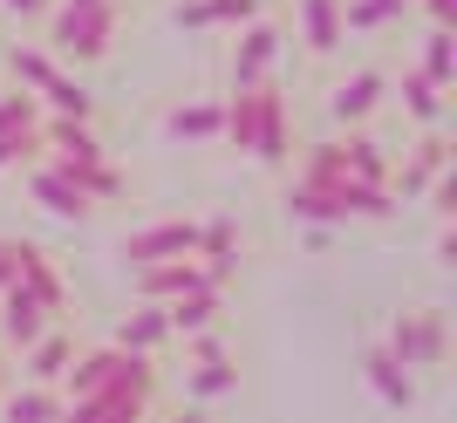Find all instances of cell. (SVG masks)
<instances>
[{
    "label": "cell",
    "mask_w": 457,
    "mask_h": 423,
    "mask_svg": "<svg viewBox=\"0 0 457 423\" xmlns=\"http://www.w3.org/2000/svg\"><path fill=\"white\" fill-rule=\"evenodd\" d=\"M21 246H28V239H0V287L21 273Z\"/></svg>",
    "instance_id": "836d02e7"
},
{
    "label": "cell",
    "mask_w": 457,
    "mask_h": 423,
    "mask_svg": "<svg viewBox=\"0 0 457 423\" xmlns=\"http://www.w3.org/2000/svg\"><path fill=\"white\" fill-rule=\"evenodd\" d=\"M232 389H239L232 355H198V369H191V396H198V403H219V396H232Z\"/></svg>",
    "instance_id": "603a6c76"
},
{
    "label": "cell",
    "mask_w": 457,
    "mask_h": 423,
    "mask_svg": "<svg viewBox=\"0 0 457 423\" xmlns=\"http://www.w3.org/2000/svg\"><path fill=\"white\" fill-rule=\"evenodd\" d=\"M437 171H451V144H444V137L430 130V137L417 144V157H410L403 171H389V192H403V198H423V185H430Z\"/></svg>",
    "instance_id": "5bb4252c"
},
{
    "label": "cell",
    "mask_w": 457,
    "mask_h": 423,
    "mask_svg": "<svg viewBox=\"0 0 457 423\" xmlns=\"http://www.w3.org/2000/svg\"><path fill=\"white\" fill-rule=\"evenodd\" d=\"M28 192H35V205H41V212H55V219H76V226L96 212V198L82 192V185L62 171V164H35V171H28Z\"/></svg>",
    "instance_id": "8992f818"
},
{
    "label": "cell",
    "mask_w": 457,
    "mask_h": 423,
    "mask_svg": "<svg viewBox=\"0 0 457 423\" xmlns=\"http://www.w3.org/2000/svg\"><path fill=\"white\" fill-rule=\"evenodd\" d=\"M260 164H287L294 157V137H287V96L273 82H253V144H246Z\"/></svg>",
    "instance_id": "277c9868"
},
{
    "label": "cell",
    "mask_w": 457,
    "mask_h": 423,
    "mask_svg": "<svg viewBox=\"0 0 457 423\" xmlns=\"http://www.w3.org/2000/svg\"><path fill=\"white\" fill-rule=\"evenodd\" d=\"M116 35V0H62L55 28H48V48L69 62H103Z\"/></svg>",
    "instance_id": "7a4b0ae2"
},
{
    "label": "cell",
    "mask_w": 457,
    "mask_h": 423,
    "mask_svg": "<svg viewBox=\"0 0 457 423\" xmlns=\"http://www.w3.org/2000/svg\"><path fill=\"white\" fill-rule=\"evenodd\" d=\"M35 123H41L35 89H7V96H0V130H35Z\"/></svg>",
    "instance_id": "f546056e"
},
{
    "label": "cell",
    "mask_w": 457,
    "mask_h": 423,
    "mask_svg": "<svg viewBox=\"0 0 457 423\" xmlns=\"http://www.w3.org/2000/svg\"><path fill=\"white\" fill-rule=\"evenodd\" d=\"M89 389H157V369H151V355L110 342V348H89V355H76L62 369V403L89 396Z\"/></svg>",
    "instance_id": "6da1fadb"
},
{
    "label": "cell",
    "mask_w": 457,
    "mask_h": 423,
    "mask_svg": "<svg viewBox=\"0 0 457 423\" xmlns=\"http://www.w3.org/2000/svg\"><path fill=\"white\" fill-rule=\"evenodd\" d=\"M48 321H55V314L41 308V301L21 287V280H7V287H0V335H7V348H28Z\"/></svg>",
    "instance_id": "9c48e42d"
},
{
    "label": "cell",
    "mask_w": 457,
    "mask_h": 423,
    "mask_svg": "<svg viewBox=\"0 0 457 423\" xmlns=\"http://www.w3.org/2000/svg\"><path fill=\"white\" fill-rule=\"evenodd\" d=\"M35 96H41V110H48V116H76V123H89V116H96V96L82 89L76 76H62V69H55L48 82H41Z\"/></svg>",
    "instance_id": "ffe728a7"
},
{
    "label": "cell",
    "mask_w": 457,
    "mask_h": 423,
    "mask_svg": "<svg viewBox=\"0 0 457 423\" xmlns=\"http://www.w3.org/2000/svg\"><path fill=\"white\" fill-rule=\"evenodd\" d=\"M164 130L171 137H219V103H178L164 116Z\"/></svg>",
    "instance_id": "f1b7e54d"
},
{
    "label": "cell",
    "mask_w": 457,
    "mask_h": 423,
    "mask_svg": "<svg viewBox=\"0 0 457 423\" xmlns=\"http://www.w3.org/2000/svg\"><path fill=\"white\" fill-rule=\"evenodd\" d=\"M14 280H21L28 294H35V301H41L48 314H62V308H69V287H62L55 260H48L41 246H21V273H14Z\"/></svg>",
    "instance_id": "e0dca14e"
},
{
    "label": "cell",
    "mask_w": 457,
    "mask_h": 423,
    "mask_svg": "<svg viewBox=\"0 0 457 423\" xmlns=\"http://www.w3.org/2000/svg\"><path fill=\"white\" fill-rule=\"evenodd\" d=\"M0 410H7V423H48V417H69L62 389H14Z\"/></svg>",
    "instance_id": "cb8c5ba5"
},
{
    "label": "cell",
    "mask_w": 457,
    "mask_h": 423,
    "mask_svg": "<svg viewBox=\"0 0 457 423\" xmlns=\"http://www.w3.org/2000/svg\"><path fill=\"white\" fill-rule=\"evenodd\" d=\"M342 164H348V178H362V185H389V157H382V144H369V137H342Z\"/></svg>",
    "instance_id": "d4e9b609"
},
{
    "label": "cell",
    "mask_w": 457,
    "mask_h": 423,
    "mask_svg": "<svg viewBox=\"0 0 457 423\" xmlns=\"http://www.w3.org/2000/svg\"><path fill=\"white\" fill-rule=\"evenodd\" d=\"M7 69H14L21 89H41V82L55 76V55H48V48H14V55H7Z\"/></svg>",
    "instance_id": "4dcf8cb0"
},
{
    "label": "cell",
    "mask_w": 457,
    "mask_h": 423,
    "mask_svg": "<svg viewBox=\"0 0 457 423\" xmlns=\"http://www.w3.org/2000/svg\"><path fill=\"white\" fill-rule=\"evenodd\" d=\"M41 157V130H0V171L7 164H35Z\"/></svg>",
    "instance_id": "d6a6232c"
},
{
    "label": "cell",
    "mask_w": 457,
    "mask_h": 423,
    "mask_svg": "<svg viewBox=\"0 0 457 423\" xmlns=\"http://www.w3.org/2000/svg\"><path fill=\"white\" fill-rule=\"evenodd\" d=\"M116 342H123V348H137V355H157V348L171 342V321H164V308H157V301H144V308H137L130 321L116 328Z\"/></svg>",
    "instance_id": "44dd1931"
},
{
    "label": "cell",
    "mask_w": 457,
    "mask_h": 423,
    "mask_svg": "<svg viewBox=\"0 0 457 423\" xmlns=\"http://www.w3.org/2000/svg\"><path fill=\"white\" fill-rule=\"evenodd\" d=\"M21 355H28V376H35V383H62V369L76 362V342H69V335H62V328L48 321V328L35 335V342L21 348Z\"/></svg>",
    "instance_id": "d6986e66"
},
{
    "label": "cell",
    "mask_w": 457,
    "mask_h": 423,
    "mask_svg": "<svg viewBox=\"0 0 457 423\" xmlns=\"http://www.w3.org/2000/svg\"><path fill=\"white\" fill-rule=\"evenodd\" d=\"M389 355L403 369H437L451 355V314L444 308H417V314H396L389 328Z\"/></svg>",
    "instance_id": "3957f363"
},
{
    "label": "cell",
    "mask_w": 457,
    "mask_h": 423,
    "mask_svg": "<svg viewBox=\"0 0 457 423\" xmlns=\"http://www.w3.org/2000/svg\"><path fill=\"white\" fill-rule=\"evenodd\" d=\"M423 7H430V28H451L457 21V0H423Z\"/></svg>",
    "instance_id": "e575fe53"
},
{
    "label": "cell",
    "mask_w": 457,
    "mask_h": 423,
    "mask_svg": "<svg viewBox=\"0 0 457 423\" xmlns=\"http://www.w3.org/2000/svg\"><path fill=\"white\" fill-rule=\"evenodd\" d=\"M423 76L437 82V89H451V82H457V41H451V28H430V41H423Z\"/></svg>",
    "instance_id": "83f0119b"
},
{
    "label": "cell",
    "mask_w": 457,
    "mask_h": 423,
    "mask_svg": "<svg viewBox=\"0 0 457 423\" xmlns=\"http://www.w3.org/2000/svg\"><path fill=\"white\" fill-rule=\"evenodd\" d=\"M260 14V0H178V28H246Z\"/></svg>",
    "instance_id": "ac0fdd59"
},
{
    "label": "cell",
    "mask_w": 457,
    "mask_h": 423,
    "mask_svg": "<svg viewBox=\"0 0 457 423\" xmlns=\"http://www.w3.org/2000/svg\"><path fill=\"white\" fill-rule=\"evenodd\" d=\"M171 253H198V226L191 219H164V226H144V232L123 239L130 267H151V260H171Z\"/></svg>",
    "instance_id": "52a82bcc"
},
{
    "label": "cell",
    "mask_w": 457,
    "mask_h": 423,
    "mask_svg": "<svg viewBox=\"0 0 457 423\" xmlns=\"http://www.w3.org/2000/svg\"><path fill=\"white\" fill-rule=\"evenodd\" d=\"M273 62H280V28L253 14V21H246V35H239V55H232V89H246V82H267Z\"/></svg>",
    "instance_id": "ba28073f"
},
{
    "label": "cell",
    "mask_w": 457,
    "mask_h": 423,
    "mask_svg": "<svg viewBox=\"0 0 457 423\" xmlns=\"http://www.w3.org/2000/svg\"><path fill=\"white\" fill-rule=\"evenodd\" d=\"M280 205L294 212L301 226H335V219H348L342 212V178H335V185H301V178H294Z\"/></svg>",
    "instance_id": "4fadbf2b"
},
{
    "label": "cell",
    "mask_w": 457,
    "mask_h": 423,
    "mask_svg": "<svg viewBox=\"0 0 457 423\" xmlns=\"http://www.w3.org/2000/svg\"><path fill=\"white\" fill-rule=\"evenodd\" d=\"M157 410V389H89V396H69V417L82 423H137Z\"/></svg>",
    "instance_id": "5b68a950"
},
{
    "label": "cell",
    "mask_w": 457,
    "mask_h": 423,
    "mask_svg": "<svg viewBox=\"0 0 457 423\" xmlns=\"http://www.w3.org/2000/svg\"><path fill=\"white\" fill-rule=\"evenodd\" d=\"M403 110L417 116L423 130H444V89L423 76V69H410V76H403Z\"/></svg>",
    "instance_id": "7402d4cb"
},
{
    "label": "cell",
    "mask_w": 457,
    "mask_h": 423,
    "mask_svg": "<svg viewBox=\"0 0 457 423\" xmlns=\"http://www.w3.org/2000/svg\"><path fill=\"white\" fill-rule=\"evenodd\" d=\"M382 89H389V76H382V69H355V76L328 96V116H335V123H362V116L382 103Z\"/></svg>",
    "instance_id": "7c38bea8"
},
{
    "label": "cell",
    "mask_w": 457,
    "mask_h": 423,
    "mask_svg": "<svg viewBox=\"0 0 457 423\" xmlns=\"http://www.w3.org/2000/svg\"><path fill=\"white\" fill-rule=\"evenodd\" d=\"M301 41H307V55H335V48L348 41L342 0H301Z\"/></svg>",
    "instance_id": "2e32d148"
},
{
    "label": "cell",
    "mask_w": 457,
    "mask_h": 423,
    "mask_svg": "<svg viewBox=\"0 0 457 423\" xmlns=\"http://www.w3.org/2000/svg\"><path fill=\"white\" fill-rule=\"evenodd\" d=\"M0 7H14V14H41L48 0H0Z\"/></svg>",
    "instance_id": "d590c367"
},
{
    "label": "cell",
    "mask_w": 457,
    "mask_h": 423,
    "mask_svg": "<svg viewBox=\"0 0 457 423\" xmlns=\"http://www.w3.org/2000/svg\"><path fill=\"white\" fill-rule=\"evenodd\" d=\"M157 308H164L171 335H198V328H212L226 314V287H191V294H178V301H157Z\"/></svg>",
    "instance_id": "8fae6325"
},
{
    "label": "cell",
    "mask_w": 457,
    "mask_h": 423,
    "mask_svg": "<svg viewBox=\"0 0 457 423\" xmlns=\"http://www.w3.org/2000/svg\"><path fill=\"white\" fill-rule=\"evenodd\" d=\"M335 178H348V164H342V137L307 144V157H301V185H335Z\"/></svg>",
    "instance_id": "4316f807"
},
{
    "label": "cell",
    "mask_w": 457,
    "mask_h": 423,
    "mask_svg": "<svg viewBox=\"0 0 457 423\" xmlns=\"http://www.w3.org/2000/svg\"><path fill=\"white\" fill-rule=\"evenodd\" d=\"M410 0H342V28L348 35H369V28H389Z\"/></svg>",
    "instance_id": "484cf974"
},
{
    "label": "cell",
    "mask_w": 457,
    "mask_h": 423,
    "mask_svg": "<svg viewBox=\"0 0 457 423\" xmlns=\"http://www.w3.org/2000/svg\"><path fill=\"white\" fill-rule=\"evenodd\" d=\"M362 369H369V389H376V396H382L389 410H410V403H417V383H410V369H403L396 355H389V342H382V348H369V355H362Z\"/></svg>",
    "instance_id": "9a60e30c"
},
{
    "label": "cell",
    "mask_w": 457,
    "mask_h": 423,
    "mask_svg": "<svg viewBox=\"0 0 457 423\" xmlns=\"http://www.w3.org/2000/svg\"><path fill=\"white\" fill-rule=\"evenodd\" d=\"M48 164H62V171L76 178L82 192L96 198V205H110V198H123V171H116L103 151H76V157H48Z\"/></svg>",
    "instance_id": "30bf717a"
},
{
    "label": "cell",
    "mask_w": 457,
    "mask_h": 423,
    "mask_svg": "<svg viewBox=\"0 0 457 423\" xmlns=\"http://www.w3.org/2000/svg\"><path fill=\"white\" fill-rule=\"evenodd\" d=\"M198 253H205V260H232V253H239V226H232V219L198 226Z\"/></svg>",
    "instance_id": "1f68e13d"
}]
</instances>
